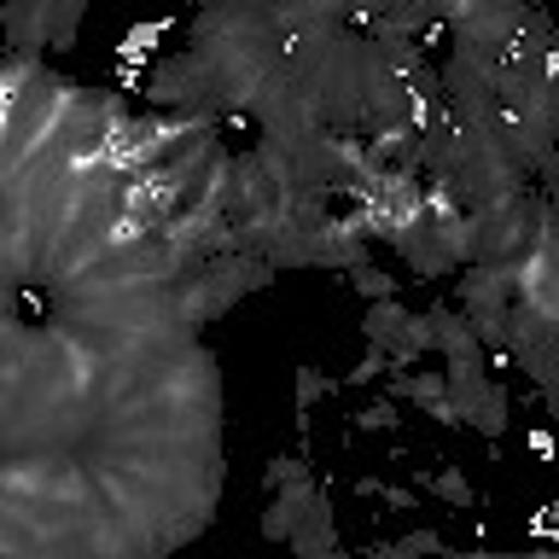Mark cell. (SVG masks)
Listing matches in <instances>:
<instances>
[{
    "mask_svg": "<svg viewBox=\"0 0 559 559\" xmlns=\"http://www.w3.org/2000/svg\"><path fill=\"white\" fill-rule=\"evenodd\" d=\"M443 559H524V554H496V548H478V554H454V548H443Z\"/></svg>",
    "mask_w": 559,
    "mask_h": 559,
    "instance_id": "cell-14",
    "label": "cell"
},
{
    "mask_svg": "<svg viewBox=\"0 0 559 559\" xmlns=\"http://www.w3.org/2000/svg\"><path fill=\"white\" fill-rule=\"evenodd\" d=\"M379 373H391V356H384V349H367L356 361V373H349V384H373Z\"/></svg>",
    "mask_w": 559,
    "mask_h": 559,
    "instance_id": "cell-13",
    "label": "cell"
},
{
    "mask_svg": "<svg viewBox=\"0 0 559 559\" xmlns=\"http://www.w3.org/2000/svg\"><path fill=\"white\" fill-rule=\"evenodd\" d=\"M314 507H321V484H314V478L286 484L269 501V513H262V536H269V542H292L297 531H304V519L314 513Z\"/></svg>",
    "mask_w": 559,
    "mask_h": 559,
    "instance_id": "cell-3",
    "label": "cell"
},
{
    "mask_svg": "<svg viewBox=\"0 0 559 559\" xmlns=\"http://www.w3.org/2000/svg\"><path fill=\"white\" fill-rule=\"evenodd\" d=\"M349 286H356V292L367 297V304H391V297H396V280L384 274V269H373V262H367V269H356V274H349Z\"/></svg>",
    "mask_w": 559,
    "mask_h": 559,
    "instance_id": "cell-8",
    "label": "cell"
},
{
    "mask_svg": "<svg viewBox=\"0 0 559 559\" xmlns=\"http://www.w3.org/2000/svg\"><path fill=\"white\" fill-rule=\"evenodd\" d=\"M449 542L437 536V531H408V536H396V542H373L367 548V559H419V554H443Z\"/></svg>",
    "mask_w": 559,
    "mask_h": 559,
    "instance_id": "cell-6",
    "label": "cell"
},
{
    "mask_svg": "<svg viewBox=\"0 0 559 559\" xmlns=\"http://www.w3.org/2000/svg\"><path fill=\"white\" fill-rule=\"evenodd\" d=\"M554 426H559V419H554Z\"/></svg>",
    "mask_w": 559,
    "mask_h": 559,
    "instance_id": "cell-16",
    "label": "cell"
},
{
    "mask_svg": "<svg viewBox=\"0 0 559 559\" xmlns=\"http://www.w3.org/2000/svg\"><path fill=\"white\" fill-rule=\"evenodd\" d=\"M356 496H367V501H384V507H396V513H408V507L419 501L414 489H396V484H379V478H356Z\"/></svg>",
    "mask_w": 559,
    "mask_h": 559,
    "instance_id": "cell-9",
    "label": "cell"
},
{
    "mask_svg": "<svg viewBox=\"0 0 559 559\" xmlns=\"http://www.w3.org/2000/svg\"><path fill=\"white\" fill-rule=\"evenodd\" d=\"M391 396H402V402H419L431 419H443V426H461L454 419V402H449V373H391Z\"/></svg>",
    "mask_w": 559,
    "mask_h": 559,
    "instance_id": "cell-4",
    "label": "cell"
},
{
    "mask_svg": "<svg viewBox=\"0 0 559 559\" xmlns=\"http://www.w3.org/2000/svg\"><path fill=\"white\" fill-rule=\"evenodd\" d=\"M419 489H431V496H437V501H449V507H461V513H466V507H472V501H478V496H472V484L461 478V472H426V478H419Z\"/></svg>",
    "mask_w": 559,
    "mask_h": 559,
    "instance_id": "cell-7",
    "label": "cell"
},
{
    "mask_svg": "<svg viewBox=\"0 0 559 559\" xmlns=\"http://www.w3.org/2000/svg\"><path fill=\"white\" fill-rule=\"evenodd\" d=\"M356 426L361 431H391L396 426V408H391V402H367V408L356 414Z\"/></svg>",
    "mask_w": 559,
    "mask_h": 559,
    "instance_id": "cell-12",
    "label": "cell"
},
{
    "mask_svg": "<svg viewBox=\"0 0 559 559\" xmlns=\"http://www.w3.org/2000/svg\"><path fill=\"white\" fill-rule=\"evenodd\" d=\"M472 222H478V269H513V262L536 245L542 199L536 192L496 199L489 210H472Z\"/></svg>",
    "mask_w": 559,
    "mask_h": 559,
    "instance_id": "cell-2",
    "label": "cell"
},
{
    "mask_svg": "<svg viewBox=\"0 0 559 559\" xmlns=\"http://www.w3.org/2000/svg\"><path fill=\"white\" fill-rule=\"evenodd\" d=\"M274 280V269L262 257H251V251H239V257H222V262H210V269H199V274H187V280H175V309H181V321L199 332V326H210L216 314H227L239 304V297H251V292H262Z\"/></svg>",
    "mask_w": 559,
    "mask_h": 559,
    "instance_id": "cell-1",
    "label": "cell"
},
{
    "mask_svg": "<svg viewBox=\"0 0 559 559\" xmlns=\"http://www.w3.org/2000/svg\"><path fill=\"white\" fill-rule=\"evenodd\" d=\"M408 321H414V309L402 304V297H391V304H373V309H367L361 332H367V344H373V349H384V356H391V349L402 344V332H408Z\"/></svg>",
    "mask_w": 559,
    "mask_h": 559,
    "instance_id": "cell-5",
    "label": "cell"
},
{
    "mask_svg": "<svg viewBox=\"0 0 559 559\" xmlns=\"http://www.w3.org/2000/svg\"><path fill=\"white\" fill-rule=\"evenodd\" d=\"M321 396H332V379L314 373V367H297V414H309Z\"/></svg>",
    "mask_w": 559,
    "mask_h": 559,
    "instance_id": "cell-10",
    "label": "cell"
},
{
    "mask_svg": "<svg viewBox=\"0 0 559 559\" xmlns=\"http://www.w3.org/2000/svg\"><path fill=\"white\" fill-rule=\"evenodd\" d=\"M524 559H559L554 548H536V554H524Z\"/></svg>",
    "mask_w": 559,
    "mask_h": 559,
    "instance_id": "cell-15",
    "label": "cell"
},
{
    "mask_svg": "<svg viewBox=\"0 0 559 559\" xmlns=\"http://www.w3.org/2000/svg\"><path fill=\"white\" fill-rule=\"evenodd\" d=\"M297 478H309L304 454H286V461H274L269 472H262V484H269V496H280V489H286V484H297Z\"/></svg>",
    "mask_w": 559,
    "mask_h": 559,
    "instance_id": "cell-11",
    "label": "cell"
}]
</instances>
